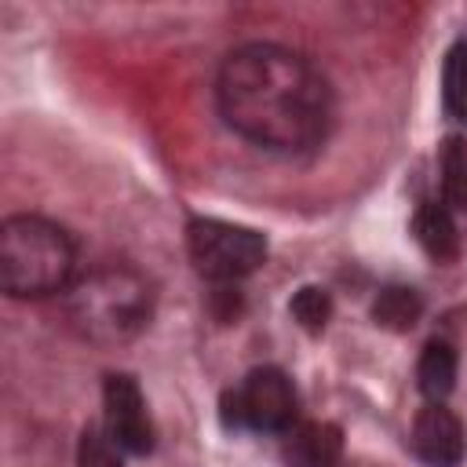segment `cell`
<instances>
[{
    "label": "cell",
    "instance_id": "obj_1",
    "mask_svg": "<svg viewBox=\"0 0 467 467\" xmlns=\"http://www.w3.org/2000/svg\"><path fill=\"white\" fill-rule=\"evenodd\" d=\"M215 102L230 131L270 153H310L336 120L325 73L306 55L266 40L241 44L223 58Z\"/></svg>",
    "mask_w": 467,
    "mask_h": 467
},
{
    "label": "cell",
    "instance_id": "obj_2",
    "mask_svg": "<svg viewBox=\"0 0 467 467\" xmlns=\"http://www.w3.org/2000/svg\"><path fill=\"white\" fill-rule=\"evenodd\" d=\"M153 314L150 281L120 263L88 270L66 288V317L88 343L117 347L135 339Z\"/></svg>",
    "mask_w": 467,
    "mask_h": 467
},
{
    "label": "cell",
    "instance_id": "obj_3",
    "mask_svg": "<svg viewBox=\"0 0 467 467\" xmlns=\"http://www.w3.org/2000/svg\"><path fill=\"white\" fill-rule=\"evenodd\" d=\"M69 234L44 215H11L0 226V288L11 299H44L66 292L77 277Z\"/></svg>",
    "mask_w": 467,
    "mask_h": 467
},
{
    "label": "cell",
    "instance_id": "obj_4",
    "mask_svg": "<svg viewBox=\"0 0 467 467\" xmlns=\"http://www.w3.org/2000/svg\"><path fill=\"white\" fill-rule=\"evenodd\" d=\"M186 252L208 281H241L266 263V237L252 226L223 219H190Z\"/></svg>",
    "mask_w": 467,
    "mask_h": 467
},
{
    "label": "cell",
    "instance_id": "obj_5",
    "mask_svg": "<svg viewBox=\"0 0 467 467\" xmlns=\"http://www.w3.org/2000/svg\"><path fill=\"white\" fill-rule=\"evenodd\" d=\"M226 412L234 416L237 427H252V431H292L296 423V390L288 383V376L274 365L252 368L241 387L226 398Z\"/></svg>",
    "mask_w": 467,
    "mask_h": 467
},
{
    "label": "cell",
    "instance_id": "obj_6",
    "mask_svg": "<svg viewBox=\"0 0 467 467\" xmlns=\"http://www.w3.org/2000/svg\"><path fill=\"white\" fill-rule=\"evenodd\" d=\"M102 409H106V431L117 441L120 452L128 456H146L153 449V420L146 412V398L139 383L124 372L106 376L102 387Z\"/></svg>",
    "mask_w": 467,
    "mask_h": 467
},
{
    "label": "cell",
    "instance_id": "obj_7",
    "mask_svg": "<svg viewBox=\"0 0 467 467\" xmlns=\"http://www.w3.org/2000/svg\"><path fill=\"white\" fill-rule=\"evenodd\" d=\"M412 452L427 467H460L467 452V434H463L460 416L445 409L441 401L423 405L412 420Z\"/></svg>",
    "mask_w": 467,
    "mask_h": 467
},
{
    "label": "cell",
    "instance_id": "obj_8",
    "mask_svg": "<svg viewBox=\"0 0 467 467\" xmlns=\"http://www.w3.org/2000/svg\"><path fill=\"white\" fill-rule=\"evenodd\" d=\"M288 467H336L343 460V431L336 423H299L285 438Z\"/></svg>",
    "mask_w": 467,
    "mask_h": 467
},
{
    "label": "cell",
    "instance_id": "obj_9",
    "mask_svg": "<svg viewBox=\"0 0 467 467\" xmlns=\"http://www.w3.org/2000/svg\"><path fill=\"white\" fill-rule=\"evenodd\" d=\"M412 234L420 241V248L434 259V263H452L460 255V234H456V219L445 204L427 201L416 208L412 219Z\"/></svg>",
    "mask_w": 467,
    "mask_h": 467
},
{
    "label": "cell",
    "instance_id": "obj_10",
    "mask_svg": "<svg viewBox=\"0 0 467 467\" xmlns=\"http://www.w3.org/2000/svg\"><path fill=\"white\" fill-rule=\"evenodd\" d=\"M456 368H460V361H456L452 343L431 339L423 347V354H420V365H416V383H420L423 398L445 401L452 394V387H456Z\"/></svg>",
    "mask_w": 467,
    "mask_h": 467
},
{
    "label": "cell",
    "instance_id": "obj_11",
    "mask_svg": "<svg viewBox=\"0 0 467 467\" xmlns=\"http://www.w3.org/2000/svg\"><path fill=\"white\" fill-rule=\"evenodd\" d=\"M420 314H423V299L409 285H387L372 303V321L390 332H409L420 321Z\"/></svg>",
    "mask_w": 467,
    "mask_h": 467
},
{
    "label": "cell",
    "instance_id": "obj_12",
    "mask_svg": "<svg viewBox=\"0 0 467 467\" xmlns=\"http://www.w3.org/2000/svg\"><path fill=\"white\" fill-rule=\"evenodd\" d=\"M441 193L449 212L467 215V142L456 135L441 146Z\"/></svg>",
    "mask_w": 467,
    "mask_h": 467
},
{
    "label": "cell",
    "instance_id": "obj_13",
    "mask_svg": "<svg viewBox=\"0 0 467 467\" xmlns=\"http://www.w3.org/2000/svg\"><path fill=\"white\" fill-rule=\"evenodd\" d=\"M441 99H445V113L460 124H467V40H456L445 51V66H441Z\"/></svg>",
    "mask_w": 467,
    "mask_h": 467
},
{
    "label": "cell",
    "instance_id": "obj_14",
    "mask_svg": "<svg viewBox=\"0 0 467 467\" xmlns=\"http://www.w3.org/2000/svg\"><path fill=\"white\" fill-rule=\"evenodd\" d=\"M77 467H120V449L106 427L88 423L77 441Z\"/></svg>",
    "mask_w": 467,
    "mask_h": 467
},
{
    "label": "cell",
    "instance_id": "obj_15",
    "mask_svg": "<svg viewBox=\"0 0 467 467\" xmlns=\"http://www.w3.org/2000/svg\"><path fill=\"white\" fill-rule=\"evenodd\" d=\"M292 317L306 328V332H321L325 325H328V317H332V299H328V292L325 288H317V285H306V288H299L296 296H292Z\"/></svg>",
    "mask_w": 467,
    "mask_h": 467
},
{
    "label": "cell",
    "instance_id": "obj_16",
    "mask_svg": "<svg viewBox=\"0 0 467 467\" xmlns=\"http://www.w3.org/2000/svg\"><path fill=\"white\" fill-rule=\"evenodd\" d=\"M336 467H383V463H368V460H350V463H343V460H339Z\"/></svg>",
    "mask_w": 467,
    "mask_h": 467
}]
</instances>
